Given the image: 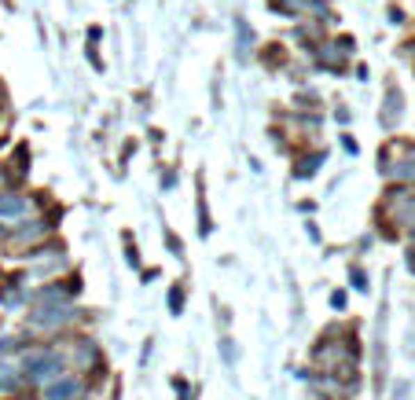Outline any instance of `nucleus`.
Returning a JSON list of instances; mask_svg holds the SVG:
<instances>
[{"instance_id": "2", "label": "nucleus", "mask_w": 415, "mask_h": 400, "mask_svg": "<svg viewBox=\"0 0 415 400\" xmlns=\"http://www.w3.org/2000/svg\"><path fill=\"white\" fill-rule=\"evenodd\" d=\"M77 390H81V385H77L74 378H63V382H56V385L48 390V400H74Z\"/></svg>"}, {"instance_id": "4", "label": "nucleus", "mask_w": 415, "mask_h": 400, "mask_svg": "<svg viewBox=\"0 0 415 400\" xmlns=\"http://www.w3.org/2000/svg\"><path fill=\"white\" fill-rule=\"evenodd\" d=\"M0 239H4V228H0Z\"/></svg>"}, {"instance_id": "1", "label": "nucleus", "mask_w": 415, "mask_h": 400, "mask_svg": "<svg viewBox=\"0 0 415 400\" xmlns=\"http://www.w3.org/2000/svg\"><path fill=\"white\" fill-rule=\"evenodd\" d=\"M74 316V308L70 305H56V308H37V312H33V324L37 327H56V324H67V319Z\"/></svg>"}, {"instance_id": "3", "label": "nucleus", "mask_w": 415, "mask_h": 400, "mask_svg": "<svg viewBox=\"0 0 415 400\" xmlns=\"http://www.w3.org/2000/svg\"><path fill=\"white\" fill-rule=\"evenodd\" d=\"M0 213H4V217H22L26 213V202L19 195H0Z\"/></svg>"}]
</instances>
